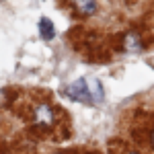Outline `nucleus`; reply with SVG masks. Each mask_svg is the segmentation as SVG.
<instances>
[{
    "label": "nucleus",
    "instance_id": "obj_1",
    "mask_svg": "<svg viewBox=\"0 0 154 154\" xmlns=\"http://www.w3.org/2000/svg\"><path fill=\"white\" fill-rule=\"evenodd\" d=\"M68 97L76 99V101H86V103H97L103 99V88L99 80L95 78H82V80H76L74 84L68 86Z\"/></svg>",
    "mask_w": 154,
    "mask_h": 154
},
{
    "label": "nucleus",
    "instance_id": "obj_2",
    "mask_svg": "<svg viewBox=\"0 0 154 154\" xmlns=\"http://www.w3.org/2000/svg\"><path fill=\"white\" fill-rule=\"evenodd\" d=\"M33 119H35V123L39 128H43V130H48L54 125V109L45 103H41V105H37L33 109Z\"/></svg>",
    "mask_w": 154,
    "mask_h": 154
},
{
    "label": "nucleus",
    "instance_id": "obj_3",
    "mask_svg": "<svg viewBox=\"0 0 154 154\" xmlns=\"http://www.w3.org/2000/svg\"><path fill=\"white\" fill-rule=\"evenodd\" d=\"M123 49L125 51H140L142 49V37L138 35L136 31H130L128 35L123 37Z\"/></svg>",
    "mask_w": 154,
    "mask_h": 154
},
{
    "label": "nucleus",
    "instance_id": "obj_4",
    "mask_svg": "<svg viewBox=\"0 0 154 154\" xmlns=\"http://www.w3.org/2000/svg\"><path fill=\"white\" fill-rule=\"evenodd\" d=\"M72 6L80 14H93L97 11V0H72Z\"/></svg>",
    "mask_w": 154,
    "mask_h": 154
},
{
    "label": "nucleus",
    "instance_id": "obj_5",
    "mask_svg": "<svg viewBox=\"0 0 154 154\" xmlns=\"http://www.w3.org/2000/svg\"><path fill=\"white\" fill-rule=\"evenodd\" d=\"M39 33H41V37H43V39H48V41H49V39H54V35H56V29H54L51 21H49V19H45V17L39 21Z\"/></svg>",
    "mask_w": 154,
    "mask_h": 154
},
{
    "label": "nucleus",
    "instance_id": "obj_6",
    "mask_svg": "<svg viewBox=\"0 0 154 154\" xmlns=\"http://www.w3.org/2000/svg\"><path fill=\"white\" fill-rule=\"evenodd\" d=\"M152 144H154V131H152Z\"/></svg>",
    "mask_w": 154,
    "mask_h": 154
},
{
    "label": "nucleus",
    "instance_id": "obj_7",
    "mask_svg": "<svg viewBox=\"0 0 154 154\" xmlns=\"http://www.w3.org/2000/svg\"><path fill=\"white\" fill-rule=\"evenodd\" d=\"M130 154H138V152H130Z\"/></svg>",
    "mask_w": 154,
    "mask_h": 154
}]
</instances>
